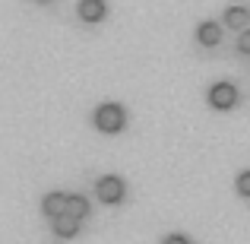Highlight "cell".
Here are the masks:
<instances>
[{"instance_id":"1","label":"cell","mask_w":250,"mask_h":244,"mask_svg":"<svg viewBox=\"0 0 250 244\" xmlns=\"http://www.w3.org/2000/svg\"><path fill=\"white\" fill-rule=\"evenodd\" d=\"M124 124H127V111L121 108V105H102V108L95 111V127L102 130V133H121Z\"/></svg>"},{"instance_id":"2","label":"cell","mask_w":250,"mask_h":244,"mask_svg":"<svg viewBox=\"0 0 250 244\" xmlns=\"http://www.w3.org/2000/svg\"><path fill=\"white\" fill-rule=\"evenodd\" d=\"M234 102H238V89H234L231 83H215L212 89H209V105H212V108L228 111Z\"/></svg>"},{"instance_id":"3","label":"cell","mask_w":250,"mask_h":244,"mask_svg":"<svg viewBox=\"0 0 250 244\" xmlns=\"http://www.w3.org/2000/svg\"><path fill=\"white\" fill-rule=\"evenodd\" d=\"M95 194H98V200L102 203H121L124 200V181L121 177H102V181L95 184Z\"/></svg>"},{"instance_id":"4","label":"cell","mask_w":250,"mask_h":244,"mask_svg":"<svg viewBox=\"0 0 250 244\" xmlns=\"http://www.w3.org/2000/svg\"><path fill=\"white\" fill-rule=\"evenodd\" d=\"M67 203H70L67 194H48V197H44V216H48V219L67 216Z\"/></svg>"},{"instance_id":"5","label":"cell","mask_w":250,"mask_h":244,"mask_svg":"<svg viewBox=\"0 0 250 244\" xmlns=\"http://www.w3.org/2000/svg\"><path fill=\"white\" fill-rule=\"evenodd\" d=\"M104 13H108L104 0H83V3H80V16L85 19V22H102Z\"/></svg>"},{"instance_id":"6","label":"cell","mask_w":250,"mask_h":244,"mask_svg":"<svg viewBox=\"0 0 250 244\" xmlns=\"http://www.w3.org/2000/svg\"><path fill=\"white\" fill-rule=\"evenodd\" d=\"M196 38H200V44H206V48H215V44L222 42V29L215 22H203L200 29H196Z\"/></svg>"},{"instance_id":"7","label":"cell","mask_w":250,"mask_h":244,"mask_svg":"<svg viewBox=\"0 0 250 244\" xmlns=\"http://www.w3.org/2000/svg\"><path fill=\"white\" fill-rule=\"evenodd\" d=\"M54 232L61 235V238H73L76 232H80V219H76V216H57L54 219Z\"/></svg>"},{"instance_id":"8","label":"cell","mask_w":250,"mask_h":244,"mask_svg":"<svg viewBox=\"0 0 250 244\" xmlns=\"http://www.w3.org/2000/svg\"><path fill=\"white\" fill-rule=\"evenodd\" d=\"M247 19H250V10H247V6H228V10H225L228 29H244Z\"/></svg>"},{"instance_id":"9","label":"cell","mask_w":250,"mask_h":244,"mask_svg":"<svg viewBox=\"0 0 250 244\" xmlns=\"http://www.w3.org/2000/svg\"><path fill=\"white\" fill-rule=\"evenodd\" d=\"M67 213H70V216H76V219H85V216H89V203H85L83 197H70Z\"/></svg>"},{"instance_id":"10","label":"cell","mask_w":250,"mask_h":244,"mask_svg":"<svg viewBox=\"0 0 250 244\" xmlns=\"http://www.w3.org/2000/svg\"><path fill=\"white\" fill-rule=\"evenodd\" d=\"M238 194H244V197H250V171H244V175L238 177Z\"/></svg>"},{"instance_id":"11","label":"cell","mask_w":250,"mask_h":244,"mask_svg":"<svg viewBox=\"0 0 250 244\" xmlns=\"http://www.w3.org/2000/svg\"><path fill=\"white\" fill-rule=\"evenodd\" d=\"M238 51L241 54H250V32H244V35L238 38Z\"/></svg>"},{"instance_id":"12","label":"cell","mask_w":250,"mask_h":244,"mask_svg":"<svg viewBox=\"0 0 250 244\" xmlns=\"http://www.w3.org/2000/svg\"><path fill=\"white\" fill-rule=\"evenodd\" d=\"M162 244H190V241L184 238V235H168V238L162 241Z\"/></svg>"},{"instance_id":"13","label":"cell","mask_w":250,"mask_h":244,"mask_svg":"<svg viewBox=\"0 0 250 244\" xmlns=\"http://www.w3.org/2000/svg\"><path fill=\"white\" fill-rule=\"evenodd\" d=\"M42 3H48V0H42Z\"/></svg>"}]
</instances>
